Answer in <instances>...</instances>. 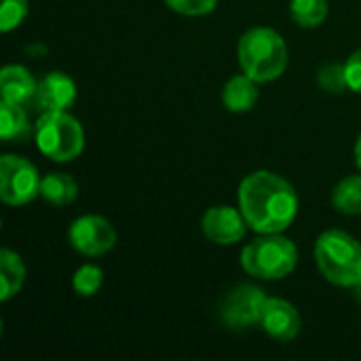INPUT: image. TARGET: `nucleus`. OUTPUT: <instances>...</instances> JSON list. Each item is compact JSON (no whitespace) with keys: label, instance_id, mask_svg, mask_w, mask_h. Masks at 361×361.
<instances>
[{"label":"nucleus","instance_id":"1","mask_svg":"<svg viewBox=\"0 0 361 361\" xmlns=\"http://www.w3.org/2000/svg\"><path fill=\"white\" fill-rule=\"evenodd\" d=\"M239 209L247 226L260 235L283 233L298 214L294 186L273 171H254L239 186Z\"/></svg>","mask_w":361,"mask_h":361},{"label":"nucleus","instance_id":"2","mask_svg":"<svg viewBox=\"0 0 361 361\" xmlns=\"http://www.w3.org/2000/svg\"><path fill=\"white\" fill-rule=\"evenodd\" d=\"M237 57L241 70L260 82L279 78L288 68V44L273 27H250L237 44Z\"/></svg>","mask_w":361,"mask_h":361},{"label":"nucleus","instance_id":"3","mask_svg":"<svg viewBox=\"0 0 361 361\" xmlns=\"http://www.w3.org/2000/svg\"><path fill=\"white\" fill-rule=\"evenodd\" d=\"M319 273L338 288L361 286V243L345 231H326L315 243Z\"/></svg>","mask_w":361,"mask_h":361},{"label":"nucleus","instance_id":"4","mask_svg":"<svg viewBox=\"0 0 361 361\" xmlns=\"http://www.w3.org/2000/svg\"><path fill=\"white\" fill-rule=\"evenodd\" d=\"M298 264V250L281 233L262 235L247 243L241 252V267L247 275L264 281L288 277Z\"/></svg>","mask_w":361,"mask_h":361},{"label":"nucleus","instance_id":"5","mask_svg":"<svg viewBox=\"0 0 361 361\" xmlns=\"http://www.w3.org/2000/svg\"><path fill=\"white\" fill-rule=\"evenodd\" d=\"M34 137L38 150L55 163L74 161L85 148L82 125L68 112H42Z\"/></svg>","mask_w":361,"mask_h":361},{"label":"nucleus","instance_id":"6","mask_svg":"<svg viewBox=\"0 0 361 361\" xmlns=\"http://www.w3.org/2000/svg\"><path fill=\"white\" fill-rule=\"evenodd\" d=\"M40 195V178L36 167L15 154L0 159V199L6 205L19 207L34 201Z\"/></svg>","mask_w":361,"mask_h":361},{"label":"nucleus","instance_id":"7","mask_svg":"<svg viewBox=\"0 0 361 361\" xmlns=\"http://www.w3.org/2000/svg\"><path fill=\"white\" fill-rule=\"evenodd\" d=\"M269 296L256 286L235 288L222 302V319L233 330H247L260 324Z\"/></svg>","mask_w":361,"mask_h":361},{"label":"nucleus","instance_id":"8","mask_svg":"<svg viewBox=\"0 0 361 361\" xmlns=\"http://www.w3.org/2000/svg\"><path fill=\"white\" fill-rule=\"evenodd\" d=\"M68 239L72 247L82 256H102L110 252L116 243L114 226L102 216H80L72 222L68 231Z\"/></svg>","mask_w":361,"mask_h":361},{"label":"nucleus","instance_id":"9","mask_svg":"<svg viewBox=\"0 0 361 361\" xmlns=\"http://www.w3.org/2000/svg\"><path fill=\"white\" fill-rule=\"evenodd\" d=\"M247 220L241 209L231 205H216L203 214L201 231L216 245H235L245 237Z\"/></svg>","mask_w":361,"mask_h":361},{"label":"nucleus","instance_id":"10","mask_svg":"<svg viewBox=\"0 0 361 361\" xmlns=\"http://www.w3.org/2000/svg\"><path fill=\"white\" fill-rule=\"evenodd\" d=\"M76 99V85L63 72H49L42 80H38L32 106L42 112H66Z\"/></svg>","mask_w":361,"mask_h":361},{"label":"nucleus","instance_id":"11","mask_svg":"<svg viewBox=\"0 0 361 361\" xmlns=\"http://www.w3.org/2000/svg\"><path fill=\"white\" fill-rule=\"evenodd\" d=\"M260 326L271 338L290 343L300 334L302 317L292 302H288L283 298H269L262 319H260Z\"/></svg>","mask_w":361,"mask_h":361},{"label":"nucleus","instance_id":"12","mask_svg":"<svg viewBox=\"0 0 361 361\" xmlns=\"http://www.w3.org/2000/svg\"><path fill=\"white\" fill-rule=\"evenodd\" d=\"M38 82L23 66H4L0 72V95L4 102L27 106L34 99Z\"/></svg>","mask_w":361,"mask_h":361},{"label":"nucleus","instance_id":"13","mask_svg":"<svg viewBox=\"0 0 361 361\" xmlns=\"http://www.w3.org/2000/svg\"><path fill=\"white\" fill-rule=\"evenodd\" d=\"M222 102H224L226 110H231L235 114L250 112L256 106V102H258V82L254 78H250L245 72L233 76L224 85Z\"/></svg>","mask_w":361,"mask_h":361},{"label":"nucleus","instance_id":"14","mask_svg":"<svg viewBox=\"0 0 361 361\" xmlns=\"http://www.w3.org/2000/svg\"><path fill=\"white\" fill-rule=\"evenodd\" d=\"M25 281V267L17 252L2 250L0 252V300L8 302L13 296L19 294Z\"/></svg>","mask_w":361,"mask_h":361},{"label":"nucleus","instance_id":"15","mask_svg":"<svg viewBox=\"0 0 361 361\" xmlns=\"http://www.w3.org/2000/svg\"><path fill=\"white\" fill-rule=\"evenodd\" d=\"M40 197L51 205H70L78 197V184L68 173H49L40 180Z\"/></svg>","mask_w":361,"mask_h":361},{"label":"nucleus","instance_id":"16","mask_svg":"<svg viewBox=\"0 0 361 361\" xmlns=\"http://www.w3.org/2000/svg\"><path fill=\"white\" fill-rule=\"evenodd\" d=\"M332 205L345 216H361V173L347 176L334 186Z\"/></svg>","mask_w":361,"mask_h":361},{"label":"nucleus","instance_id":"17","mask_svg":"<svg viewBox=\"0 0 361 361\" xmlns=\"http://www.w3.org/2000/svg\"><path fill=\"white\" fill-rule=\"evenodd\" d=\"M30 131L25 106L0 102V137L4 142H11L15 137H23Z\"/></svg>","mask_w":361,"mask_h":361},{"label":"nucleus","instance_id":"18","mask_svg":"<svg viewBox=\"0 0 361 361\" xmlns=\"http://www.w3.org/2000/svg\"><path fill=\"white\" fill-rule=\"evenodd\" d=\"M290 15L300 27H317L328 17V0H292Z\"/></svg>","mask_w":361,"mask_h":361},{"label":"nucleus","instance_id":"19","mask_svg":"<svg viewBox=\"0 0 361 361\" xmlns=\"http://www.w3.org/2000/svg\"><path fill=\"white\" fill-rule=\"evenodd\" d=\"M104 283V271L97 264H82L72 279V288L78 296L82 298H91L99 292Z\"/></svg>","mask_w":361,"mask_h":361},{"label":"nucleus","instance_id":"20","mask_svg":"<svg viewBox=\"0 0 361 361\" xmlns=\"http://www.w3.org/2000/svg\"><path fill=\"white\" fill-rule=\"evenodd\" d=\"M317 82L328 93H341V91L349 89L345 63H326L317 74Z\"/></svg>","mask_w":361,"mask_h":361},{"label":"nucleus","instance_id":"21","mask_svg":"<svg viewBox=\"0 0 361 361\" xmlns=\"http://www.w3.org/2000/svg\"><path fill=\"white\" fill-rule=\"evenodd\" d=\"M27 0H2L0 6V30L6 34L21 25V21L27 15Z\"/></svg>","mask_w":361,"mask_h":361},{"label":"nucleus","instance_id":"22","mask_svg":"<svg viewBox=\"0 0 361 361\" xmlns=\"http://www.w3.org/2000/svg\"><path fill=\"white\" fill-rule=\"evenodd\" d=\"M165 4L180 15L201 17V15L212 13L216 8L218 0H165Z\"/></svg>","mask_w":361,"mask_h":361},{"label":"nucleus","instance_id":"23","mask_svg":"<svg viewBox=\"0 0 361 361\" xmlns=\"http://www.w3.org/2000/svg\"><path fill=\"white\" fill-rule=\"evenodd\" d=\"M345 72H347L349 89L361 93V49L349 55V59L345 61Z\"/></svg>","mask_w":361,"mask_h":361},{"label":"nucleus","instance_id":"24","mask_svg":"<svg viewBox=\"0 0 361 361\" xmlns=\"http://www.w3.org/2000/svg\"><path fill=\"white\" fill-rule=\"evenodd\" d=\"M355 161H357V167L361 171V135L357 137V144H355Z\"/></svg>","mask_w":361,"mask_h":361}]
</instances>
